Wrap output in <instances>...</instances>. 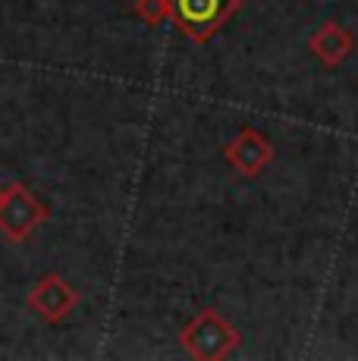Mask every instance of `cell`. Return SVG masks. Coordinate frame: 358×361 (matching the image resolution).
<instances>
[{
	"mask_svg": "<svg viewBox=\"0 0 358 361\" xmlns=\"http://www.w3.org/2000/svg\"><path fill=\"white\" fill-rule=\"evenodd\" d=\"M179 339H183L185 352H189L192 358H202V361L226 358L242 343L239 330L233 327L217 308H204V311H198L192 321H185V327L179 330Z\"/></svg>",
	"mask_w": 358,
	"mask_h": 361,
	"instance_id": "cell-1",
	"label": "cell"
},
{
	"mask_svg": "<svg viewBox=\"0 0 358 361\" xmlns=\"http://www.w3.org/2000/svg\"><path fill=\"white\" fill-rule=\"evenodd\" d=\"M239 10H242V0H170V23L189 41L204 44Z\"/></svg>",
	"mask_w": 358,
	"mask_h": 361,
	"instance_id": "cell-2",
	"label": "cell"
},
{
	"mask_svg": "<svg viewBox=\"0 0 358 361\" xmlns=\"http://www.w3.org/2000/svg\"><path fill=\"white\" fill-rule=\"evenodd\" d=\"M47 217H51L47 204L29 185H23V183L4 185V198H0V233L10 242L29 239Z\"/></svg>",
	"mask_w": 358,
	"mask_h": 361,
	"instance_id": "cell-3",
	"label": "cell"
},
{
	"mask_svg": "<svg viewBox=\"0 0 358 361\" xmlns=\"http://www.w3.org/2000/svg\"><path fill=\"white\" fill-rule=\"evenodd\" d=\"M220 154H223V161L236 173L252 179V176H261V173L267 170V164L273 161V145L264 132L245 126L236 132V138H230V142L223 145Z\"/></svg>",
	"mask_w": 358,
	"mask_h": 361,
	"instance_id": "cell-4",
	"label": "cell"
},
{
	"mask_svg": "<svg viewBox=\"0 0 358 361\" xmlns=\"http://www.w3.org/2000/svg\"><path fill=\"white\" fill-rule=\"evenodd\" d=\"M75 305H79V293L60 274H44L29 293V308L44 324H63Z\"/></svg>",
	"mask_w": 358,
	"mask_h": 361,
	"instance_id": "cell-5",
	"label": "cell"
},
{
	"mask_svg": "<svg viewBox=\"0 0 358 361\" xmlns=\"http://www.w3.org/2000/svg\"><path fill=\"white\" fill-rule=\"evenodd\" d=\"M308 51H311L314 60H321V66L336 69L352 57L355 32L346 29L342 23H336V19H330V23H323L321 29L311 32V38H308Z\"/></svg>",
	"mask_w": 358,
	"mask_h": 361,
	"instance_id": "cell-6",
	"label": "cell"
},
{
	"mask_svg": "<svg viewBox=\"0 0 358 361\" xmlns=\"http://www.w3.org/2000/svg\"><path fill=\"white\" fill-rule=\"evenodd\" d=\"M135 16L148 29H157V25L170 23V0H135Z\"/></svg>",
	"mask_w": 358,
	"mask_h": 361,
	"instance_id": "cell-7",
	"label": "cell"
},
{
	"mask_svg": "<svg viewBox=\"0 0 358 361\" xmlns=\"http://www.w3.org/2000/svg\"><path fill=\"white\" fill-rule=\"evenodd\" d=\"M0 198H4V185H0Z\"/></svg>",
	"mask_w": 358,
	"mask_h": 361,
	"instance_id": "cell-8",
	"label": "cell"
}]
</instances>
